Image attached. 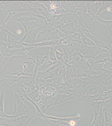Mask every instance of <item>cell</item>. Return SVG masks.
Wrapping results in <instances>:
<instances>
[{
  "label": "cell",
  "instance_id": "6da1fadb",
  "mask_svg": "<svg viewBox=\"0 0 112 126\" xmlns=\"http://www.w3.org/2000/svg\"><path fill=\"white\" fill-rule=\"evenodd\" d=\"M87 82L88 85L95 84L102 87L103 92L110 91L112 92V74L104 72L98 76H91L89 75Z\"/></svg>",
  "mask_w": 112,
  "mask_h": 126
},
{
  "label": "cell",
  "instance_id": "7a4b0ae2",
  "mask_svg": "<svg viewBox=\"0 0 112 126\" xmlns=\"http://www.w3.org/2000/svg\"><path fill=\"white\" fill-rule=\"evenodd\" d=\"M3 12L7 13L23 12L32 11V8L25 1H3L1 6Z\"/></svg>",
  "mask_w": 112,
  "mask_h": 126
},
{
  "label": "cell",
  "instance_id": "3957f363",
  "mask_svg": "<svg viewBox=\"0 0 112 126\" xmlns=\"http://www.w3.org/2000/svg\"><path fill=\"white\" fill-rule=\"evenodd\" d=\"M30 59L31 57H28L26 59L20 61L19 62L23 66V70L10 74L9 75L14 76H27L29 77H32L35 68L36 61L32 58V61H30Z\"/></svg>",
  "mask_w": 112,
  "mask_h": 126
},
{
  "label": "cell",
  "instance_id": "277c9868",
  "mask_svg": "<svg viewBox=\"0 0 112 126\" xmlns=\"http://www.w3.org/2000/svg\"><path fill=\"white\" fill-rule=\"evenodd\" d=\"M64 65H64L62 63L58 62L57 63L47 69V70L45 71L44 72L38 73L37 75H38L41 77L44 80L47 79H52L55 76L57 75L61 68Z\"/></svg>",
  "mask_w": 112,
  "mask_h": 126
},
{
  "label": "cell",
  "instance_id": "5b68a950",
  "mask_svg": "<svg viewBox=\"0 0 112 126\" xmlns=\"http://www.w3.org/2000/svg\"><path fill=\"white\" fill-rule=\"evenodd\" d=\"M50 13L58 15L66 13L61 6L60 1H39Z\"/></svg>",
  "mask_w": 112,
  "mask_h": 126
},
{
  "label": "cell",
  "instance_id": "8992f818",
  "mask_svg": "<svg viewBox=\"0 0 112 126\" xmlns=\"http://www.w3.org/2000/svg\"><path fill=\"white\" fill-rule=\"evenodd\" d=\"M39 34H41V32L37 29L32 27H29L19 43L30 45L35 44L37 43L36 38L37 35Z\"/></svg>",
  "mask_w": 112,
  "mask_h": 126
},
{
  "label": "cell",
  "instance_id": "52a82bcc",
  "mask_svg": "<svg viewBox=\"0 0 112 126\" xmlns=\"http://www.w3.org/2000/svg\"><path fill=\"white\" fill-rule=\"evenodd\" d=\"M24 98L17 94L14 93L13 100L14 102V111L13 115H16L21 113L28 112V108L24 103Z\"/></svg>",
  "mask_w": 112,
  "mask_h": 126
},
{
  "label": "cell",
  "instance_id": "ba28073f",
  "mask_svg": "<svg viewBox=\"0 0 112 126\" xmlns=\"http://www.w3.org/2000/svg\"><path fill=\"white\" fill-rule=\"evenodd\" d=\"M32 8L31 13L40 15L44 16L49 11L45 6L40 2L39 1H25Z\"/></svg>",
  "mask_w": 112,
  "mask_h": 126
},
{
  "label": "cell",
  "instance_id": "9c48e42d",
  "mask_svg": "<svg viewBox=\"0 0 112 126\" xmlns=\"http://www.w3.org/2000/svg\"><path fill=\"white\" fill-rule=\"evenodd\" d=\"M9 90L14 93H16L24 98H25L34 105L35 103L33 102L28 96V94L26 93L24 89V84L16 83L9 87Z\"/></svg>",
  "mask_w": 112,
  "mask_h": 126
},
{
  "label": "cell",
  "instance_id": "30bf717a",
  "mask_svg": "<svg viewBox=\"0 0 112 126\" xmlns=\"http://www.w3.org/2000/svg\"><path fill=\"white\" fill-rule=\"evenodd\" d=\"M79 26L78 22H68L65 24L59 30L66 36L78 32Z\"/></svg>",
  "mask_w": 112,
  "mask_h": 126
},
{
  "label": "cell",
  "instance_id": "8fae6325",
  "mask_svg": "<svg viewBox=\"0 0 112 126\" xmlns=\"http://www.w3.org/2000/svg\"><path fill=\"white\" fill-rule=\"evenodd\" d=\"M52 80L55 85L64 86L66 82V69L65 65L61 68L58 73L55 76ZM54 85V86H55Z\"/></svg>",
  "mask_w": 112,
  "mask_h": 126
},
{
  "label": "cell",
  "instance_id": "7c38bea8",
  "mask_svg": "<svg viewBox=\"0 0 112 126\" xmlns=\"http://www.w3.org/2000/svg\"><path fill=\"white\" fill-rule=\"evenodd\" d=\"M85 94L89 95H97L103 92L102 87L98 85L89 84L84 89Z\"/></svg>",
  "mask_w": 112,
  "mask_h": 126
},
{
  "label": "cell",
  "instance_id": "4fadbf2b",
  "mask_svg": "<svg viewBox=\"0 0 112 126\" xmlns=\"http://www.w3.org/2000/svg\"><path fill=\"white\" fill-rule=\"evenodd\" d=\"M13 21L21 23L24 28L25 33L27 32L28 30L29 27V23L32 21H35V17L32 15L31 16L24 15L21 16L20 17L13 19Z\"/></svg>",
  "mask_w": 112,
  "mask_h": 126
},
{
  "label": "cell",
  "instance_id": "5bb4252c",
  "mask_svg": "<svg viewBox=\"0 0 112 126\" xmlns=\"http://www.w3.org/2000/svg\"><path fill=\"white\" fill-rule=\"evenodd\" d=\"M6 32L7 36V41L6 44L9 48H13L20 41L21 38L12 33L7 29H6Z\"/></svg>",
  "mask_w": 112,
  "mask_h": 126
},
{
  "label": "cell",
  "instance_id": "9a60e30c",
  "mask_svg": "<svg viewBox=\"0 0 112 126\" xmlns=\"http://www.w3.org/2000/svg\"><path fill=\"white\" fill-rule=\"evenodd\" d=\"M6 81L9 82V83H22L24 84L28 81L31 77L27 76H14V75H6L5 76Z\"/></svg>",
  "mask_w": 112,
  "mask_h": 126
},
{
  "label": "cell",
  "instance_id": "2e32d148",
  "mask_svg": "<svg viewBox=\"0 0 112 126\" xmlns=\"http://www.w3.org/2000/svg\"><path fill=\"white\" fill-rule=\"evenodd\" d=\"M22 44L25 46H32L35 47H41L45 46H58L61 44L60 40H51L49 41H45L42 42L38 43H36L34 44H28L25 43H22Z\"/></svg>",
  "mask_w": 112,
  "mask_h": 126
},
{
  "label": "cell",
  "instance_id": "e0dca14e",
  "mask_svg": "<svg viewBox=\"0 0 112 126\" xmlns=\"http://www.w3.org/2000/svg\"><path fill=\"white\" fill-rule=\"evenodd\" d=\"M5 94L4 88L2 87L0 94V117L2 118H12L19 116L21 113H20L14 115H7L6 114L4 110V103Z\"/></svg>",
  "mask_w": 112,
  "mask_h": 126
},
{
  "label": "cell",
  "instance_id": "ac0fdd59",
  "mask_svg": "<svg viewBox=\"0 0 112 126\" xmlns=\"http://www.w3.org/2000/svg\"><path fill=\"white\" fill-rule=\"evenodd\" d=\"M89 105L92 108L95 116L103 114L105 109L103 108V101H97L89 103Z\"/></svg>",
  "mask_w": 112,
  "mask_h": 126
},
{
  "label": "cell",
  "instance_id": "d6986e66",
  "mask_svg": "<svg viewBox=\"0 0 112 126\" xmlns=\"http://www.w3.org/2000/svg\"><path fill=\"white\" fill-rule=\"evenodd\" d=\"M102 4V1H93L92 3L87 9V12L89 13L92 17L95 18Z\"/></svg>",
  "mask_w": 112,
  "mask_h": 126
},
{
  "label": "cell",
  "instance_id": "ffe728a7",
  "mask_svg": "<svg viewBox=\"0 0 112 126\" xmlns=\"http://www.w3.org/2000/svg\"><path fill=\"white\" fill-rule=\"evenodd\" d=\"M36 88V77H31L28 81L24 84V90L28 94L34 91Z\"/></svg>",
  "mask_w": 112,
  "mask_h": 126
},
{
  "label": "cell",
  "instance_id": "44dd1931",
  "mask_svg": "<svg viewBox=\"0 0 112 126\" xmlns=\"http://www.w3.org/2000/svg\"><path fill=\"white\" fill-rule=\"evenodd\" d=\"M74 101L89 104L97 101L96 96V95H89L85 94L78 98L75 97Z\"/></svg>",
  "mask_w": 112,
  "mask_h": 126
},
{
  "label": "cell",
  "instance_id": "7402d4cb",
  "mask_svg": "<svg viewBox=\"0 0 112 126\" xmlns=\"http://www.w3.org/2000/svg\"><path fill=\"white\" fill-rule=\"evenodd\" d=\"M58 62V61L54 62V61L51 60L49 59L48 56V57L45 59L42 64L41 65V66H40L38 68V73L44 72L45 71L47 70V69H48L51 66L57 63Z\"/></svg>",
  "mask_w": 112,
  "mask_h": 126
},
{
  "label": "cell",
  "instance_id": "603a6c76",
  "mask_svg": "<svg viewBox=\"0 0 112 126\" xmlns=\"http://www.w3.org/2000/svg\"><path fill=\"white\" fill-rule=\"evenodd\" d=\"M95 62L97 63H105L106 62L111 60L110 53L108 52H102L97 56L95 58Z\"/></svg>",
  "mask_w": 112,
  "mask_h": 126
},
{
  "label": "cell",
  "instance_id": "cb8c5ba5",
  "mask_svg": "<svg viewBox=\"0 0 112 126\" xmlns=\"http://www.w3.org/2000/svg\"><path fill=\"white\" fill-rule=\"evenodd\" d=\"M105 125V122L103 114L95 116L92 122L87 126H104Z\"/></svg>",
  "mask_w": 112,
  "mask_h": 126
},
{
  "label": "cell",
  "instance_id": "d4e9b609",
  "mask_svg": "<svg viewBox=\"0 0 112 126\" xmlns=\"http://www.w3.org/2000/svg\"><path fill=\"white\" fill-rule=\"evenodd\" d=\"M48 57V56H37L36 57V67L34 69L33 75L32 77H36L38 74V69L40 66L44 62L45 59Z\"/></svg>",
  "mask_w": 112,
  "mask_h": 126
},
{
  "label": "cell",
  "instance_id": "484cf974",
  "mask_svg": "<svg viewBox=\"0 0 112 126\" xmlns=\"http://www.w3.org/2000/svg\"><path fill=\"white\" fill-rule=\"evenodd\" d=\"M78 32H79L81 35V41L83 44H84L87 46H92V47L96 46L94 42L91 39H89V38L85 36L84 34V33L82 32V30L80 29L79 27Z\"/></svg>",
  "mask_w": 112,
  "mask_h": 126
},
{
  "label": "cell",
  "instance_id": "4316f807",
  "mask_svg": "<svg viewBox=\"0 0 112 126\" xmlns=\"http://www.w3.org/2000/svg\"><path fill=\"white\" fill-rule=\"evenodd\" d=\"M80 43L75 42H70L67 44L73 54L80 55L79 50Z\"/></svg>",
  "mask_w": 112,
  "mask_h": 126
},
{
  "label": "cell",
  "instance_id": "83f0119b",
  "mask_svg": "<svg viewBox=\"0 0 112 126\" xmlns=\"http://www.w3.org/2000/svg\"><path fill=\"white\" fill-rule=\"evenodd\" d=\"M112 6V1H102V4L99 9L96 16H100V15L102 11L105 9H108L110 7Z\"/></svg>",
  "mask_w": 112,
  "mask_h": 126
},
{
  "label": "cell",
  "instance_id": "f1b7e54d",
  "mask_svg": "<svg viewBox=\"0 0 112 126\" xmlns=\"http://www.w3.org/2000/svg\"><path fill=\"white\" fill-rule=\"evenodd\" d=\"M12 61V60L9 59V57L3 55L0 51V70H1L3 66L6 63Z\"/></svg>",
  "mask_w": 112,
  "mask_h": 126
},
{
  "label": "cell",
  "instance_id": "f546056e",
  "mask_svg": "<svg viewBox=\"0 0 112 126\" xmlns=\"http://www.w3.org/2000/svg\"><path fill=\"white\" fill-rule=\"evenodd\" d=\"M95 20H97L102 24H105L106 26L109 30H111L112 29V20H105L101 19L100 16H96L95 18Z\"/></svg>",
  "mask_w": 112,
  "mask_h": 126
},
{
  "label": "cell",
  "instance_id": "4dcf8cb0",
  "mask_svg": "<svg viewBox=\"0 0 112 126\" xmlns=\"http://www.w3.org/2000/svg\"><path fill=\"white\" fill-rule=\"evenodd\" d=\"M58 47V46L51 47L49 52L48 57L49 59L51 60L54 61V62L57 61L56 57L55 51Z\"/></svg>",
  "mask_w": 112,
  "mask_h": 126
},
{
  "label": "cell",
  "instance_id": "1f68e13d",
  "mask_svg": "<svg viewBox=\"0 0 112 126\" xmlns=\"http://www.w3.org/2000/svg\"><path fill=\"white\" fill-rule=\"evenodd\" d=\"M6 29L5 27H3L0 25V41L6 43L7 41Z\"/></svg>",
  "mask_w": 112,
  "mask_h": 126
},
{
  "label": "cell",
  "instance_id": "d6a6232c",
  "mask_svg": "<svg viewBox=\"0 0 112 126\" xmlns=\"http://www.w3.org/2000/svg\"><path fill=\"white\" fill-rule=\"evenodd\" d=\"M70 42H75L79 43H82L81 41V35L79 32L75 33L72 35H70Z\"/></svg>",
  "mask_w": 112,
  "mask_h": 126
},
{
  "label": "cell",
  "instance_id": "836d02e7",
  "mask_svg": "<svg viewBox=\"0 0 112 126\" xmlns=\"http://www.w3.org/2000/svg\"><path fill=\"white\" fill-rule=\"evenodd\" d=\"M104 63H94L90 67L91 69L97 72L103 71V66Z\"/></svg>",
  "mask_w": 112,
  "mask_h": 126
},
{
  "label": "cell",
  "instance_id": "e575fe53",
  "mask_svg": "<svg viewBox=\"0 0 112 126\" xmlns=\"http://www.w3.org/2000/svg\"><path fill=\"white\" fill-rule=\"evenodd\" d=\"M83 17L85 21H86L88 23H91L93 21L95 20V18L92 17L88 12L84 13L83 15Z\"/></svg>",
  "mask_w": 112,
  "mask_h": 126
},
{
  "label": "cell",
  "instance_id": "d590c367",
  "mask_svg": "<svg viewBox=\"0 0 112 126\" xmlns=\"http://www.w3.org/2000/svg\"><path fill=\"white\" fill-rule=\"evenodd\" d=\"M56 57L57 61L58 62H61L63 63V58H64V53H61L57 49L55 51ZM64 64V63H63Z\"/></svg>",
  "mask_w": 112,
  "mask_h": 126
},
{
  "label": "cell",
  "instance_id": "8d00e7d4",
  "mask_svg": "<svg viewBox=\"0 0 112 126\" xmlns=\"http://www.w3.org/2000/svg\"><path fill=\"white\" fill-rule=\"evenodd\" d=\"M112 107V98L103 101V108L104 109H108Z\"/></svg>",
  "mask_w": 112,
  "mask_h": 126
},
{
  "label": "cell",
  "instance_id": "74e56055",
  "mask_svg": "<svg viewBox=\"0 0 112 126\" xmlns=\"http://www.w3.org/2000/svg\"><path fill=\"white\" fill-rule=\"evenodd\" d=\"M112 68V60L106 62V63H104L103 66V69H108Z\"/></svg>",
  "mask_w": 112,
  "mask_h": 126
},
{
  "label": "cell",
  "instance_id": "f35d334b",
  "mask_svg": "<svg viewBox=\"0 0 112 126\" xmlns=\"http://www.w3.org/2000/svg\"><path fill=\"white\" fill-rule=\"evenodd\" d=\"M5 81H6V78H3L1 75H0V85L2 83H3V82H4Z\"/></svg>",
  "mask_w": 112,
  "mask_h": 126
},
{
  "label": "cell",
  "instance_id": "ab89813d",
  "mask_svg": "<svg viewBox=\"0 0 112 126\" xmlns=\"http://www.w3.org/2000/svg\"><path fill=\"white\" fill-rule=\"evenodd\" d=\"M109 53L110 55L111 60H112V45H111V48L109 50Z\"/></svg>",
  "mask_w": 112,
  "mask_h": 126
},
{
  "label": "cell",
  "instance_id": "60d3db41",
  "mask_svg": "<svg viewBox=\"0 0 112 126\" xmlns=\"http://www.w3.org/2000/svg\"><path fill=\"white\" fill-rule=\"evenodd\" d=\"M108 12H111L112 13V6H111V7H110L108 9H107Z\"/></svg>",
  "mask_w": 112,
  "mask_h": 126
},
{
  "label": "cell",
  "instance_id": "b9f144b4",
  "mask_svg": "<svg viewBox=\"0 0 112 126\" xmlns=\"http://www.w3.org/2000/svg\"><path fill=\"white\" fill-rule=\"evenodd\" d=\"M3 3V1H0V12H2L1 10V6Z\"/></svg>",
  "mask_w": 112,
  "mask_h": 126
},
{
  "label": "cell",
  "instance_id": "7bdbcfd3",
  "mask_svg": "<svg viewBox=\"0 0 112 126\" xmlns=\"http://www.w3.org/2000/svg\"><path fill=\"white\" fill-rule=\"evenodd\" d=\"M109 32H110V37H112V30H109Z\"/></svg>",
  "mask_w": 112,
  "mask_h": 126
},
{
  "label": "cell",
  "instance_id": "ee69618b",
  "mask_svg": "<svg viewBox=\"0 0 112 126\" xmlns=\"http://www.w3.org/2000/svg\"><path fill=\"white\" fill-rule=\"evenodd\" d=\"M111 39H112V37H111Z\"/></svg>",
  "mask_w": 112,
  "mask_h": 126
}]
</instances>
